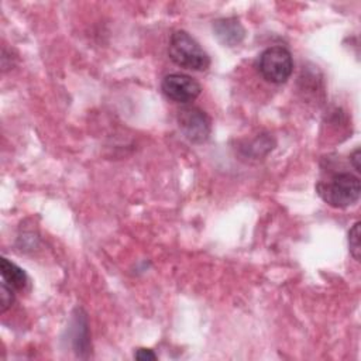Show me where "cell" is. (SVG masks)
<instances>
[{
	"label": "cell",
	"instance_id": "cell-7",
	"mask_svg": "<svg viewBox=\"0 0 361 361\" xmlns=\"http://www.w3.org/2000/svg\"><path fill=\"white\" fill-rule=\"evenodd\" d=\"M0 272H1L3 282L10 285L13 289L21 290L28 283L27 272L23 268H20L17 264L7 259L6 257H3L0 261Z\"/></svg>",
	"mask_w": 361,
	"mask_h": 361
},
{
	"label": "cell",
	"instance_id": "cell-6",
	"mask_svg": "<svg viewBox=\"0 0 361 361\" xmlns=\"http://www.w3.org/2000/svg\"><path fill=\"white\" fill-rule=\"evenodd\" d=\"M213 32L214 37L226 47H235L245 37V28L234 17L219 18L213 21Z\"/></svg>",
	"mask_w": 361,
	"mask_h": 361
},
{
	"label": "cell",
	"instance_id": "cell-4",
	"mask_svg": "<svg viewBox=\"0 0 361 361\" xmlns=\"http://www.w3.org/2000/svg\"><path fill=\"white\" fill-rule=\"evenodd\" d=\"M178 127L183 137L193 144H203L212 133V120L204 110L196 106H185L176 116Z\"/></svg>",
	"mask_w": 361,
	"mask_h": 361
},
{
	"label": "cell",
	"instance_id": "cell-8",
	"mask_svg": "<svg viewBox=\"0 0 361 361\" xmlns=\"http://www.w3.org/2000/svg\"><path fill=\"white\" fill-rule=\"evenodd\" d=\"M348 248L350 254L355 261L361 258V245H360V221H355L354 226L348 231Z\"/></svg>",
	"mask_w": 361,
	"mask_h": 361
},
{
	"label": "cell",
	"instance_id": "cell-11",
	"mask_svg": "<svg viewBox=\"0 0 361 361\" xmlns=\"http://www.w3.org/2000/svg\"><path fill=\"white\" fill-rule=\"evenodd\" d=\"M350 161H351L354 169H355L357 172H361V165H360V148L354 149V152L350 155Z\"/></svg>",
	"mask_w": 361,
	"mask_h": 361
},
{
	"label": "cell",
	"instance_id": "cell-2",
	"mask_svg": "<svg viewBox=\"0 0 361 361\" xmlns=\"http://www.w3.org/2000/svg\"><path fill=\"white\" fill-rule=\"evenodd\" d=\"M168 55L180 68L203 72L210 66V56L200 44L183 30L173 31L168 45Z\"/></svg>",
	"mask_w": 361,
	"mask_h": 361
},
{
	"label": "cell",
	"instance_id": "cell-9",
	"mask_svg": "<svg viewBox=\"0 0 361 361\" xmlns=\"http://www.w3.org/2000/svg\"><path fill=\"white\" fill-rule=\"evenodd\" d=\"M0 292H1V298H0V312L4 313L14 302V292H13V288L10 285H7L6 282H1V288H0Z\"/></svg>",
	"mask_w": 361,
	"mask_h": 361
},
{
	"label": "cell",
	"instance_id": "cell-3",
	"mask_svg": "<svg viewBox=\"0 0 361 361\" xmlns=\"http://www.w3.org/2000/svg\"><path fill=\"white\" fill-rule=\"evenodd\" d=\"M258 72L271 83H285L293 72V59L285 47H269L258 58Z\"/></svg>",
	"mask_w": 361,
	"mask_h": 361
},
{
	"label": "cell",
	"instance_id": "cell-5",
	"mask_svg": "<svg viewBox=\"0 0 361 361\" xmlns=\"http://www.w3.org/2000/svg\"><path fill=\"white\" fill-rule=\"evenodd\" d=\"M161 89L164 94L180 104H188L199 97L202 93L200 83L185 73H169L162 79Z\"/></svg>",
	"mask_w": 361,
	"mask_h": 361
},
{
	"label": "cell",
	"instance_id": "cell-10",
	"mask_svg": "<svg viewBox=\"0 0 361 361\" xmlns=\"http://www.w3.org/2000/svg\"><path fill=\"white\" fill-rule=\"evenodd\" d=\"M134 358L138 361H154L157 360V354L149 348H138L134 354Z\"/></svg>",
	"mask_w": 361,
	"mask_h": 361
},
{
	"label": "cell",
	"instance_id": "cell-1",
	"mask_svg": "<svg viewBox=\"0 0 361 361\" xmlns=\"http://www.w3.org/2000/svg\"><path fill=\"white\" fill-rule=\"evenodd\" d=\"M316 192L329 206L345 209L358 202L361 195L360 178L350 172L333 175L329 180H320L316 185Z\"/></svg>",
	"mask_w": 361,
	"mask_h": 361
}]
</instances>
